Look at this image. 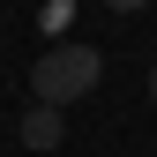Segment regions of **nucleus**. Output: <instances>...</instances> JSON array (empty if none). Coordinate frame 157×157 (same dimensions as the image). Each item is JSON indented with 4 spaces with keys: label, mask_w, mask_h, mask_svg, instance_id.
Listing matches in <instances>:
<instances>
[{
    "label": "nucleus",
    "mask_w": 157,
    "mask_h": 157,
    "mask_svg": "<svg viewBox=\"0 0 157 157\" xmlns=\"http://www.w3.org/2000/svg\"><path fill=\"white\" fill-rule=\"evenodd\" d=\"M105 8H120V15H142V8H150V0H105Z\"/></svg>",
    "instance_id": "3"
},
{
    "label": "nucleus",
    "mask_w": 157,
    "mask_h": 157,
    "mask_svg": "<svg viewBox=\"0 0 157 157\" xmlns=\"http://www.w3.org/2000/svg\"><path fill=\"white\" fill-rule=\"evenodd\" d=\"M15 135H23V150H60V142H67V120H60L52 105H30Z\"/></svg>",
    "instance_id": "2"
},
{
    "label": "nucleus",
    "mask_w": 157,
    "mask_h": 157,
    "mask_svg": "<svg viewBox=\"0 0 157 157\" xmlns=\"http://www.w3.org/2000/svg\"><path fill=\"white\" fill-rule=\"evenodd\" d=\"M150 105H157V67H150Z\"/></svg>",
    "instance_id": "4"
},
{
    "label": "nucleus",
    "mask_w": 157,
    "mask_h": 157,
    "mask_svg": "<svg viewBox=\"0 0 157 157\" xmlns=\"http://www.w3.org/2000/svg\"><path fill=\"white\" fill-rule=\"evenodd\" d=\"M97 82H105V52L60 37V45H45L37 67H30V105H52V112H60V105H75V97H90Z\"/></svg>",
    "instance_id": "1"
}]
</instances>
